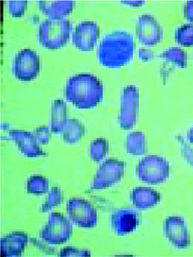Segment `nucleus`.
<instances>
[{"instance_id": "nucleus-23", "label": "nucleus", "mask_w": 193, "mask_h": 257, "mask_svg": "<svg viewBox=\"0 0 193 257\" xmlns=\"http://www.w3.org/2000/svg\"><path fill=\"white\" fill-rule=\"evenodd\" d=\"M109 142L104 139H97L91 144L90 156L94 162H101L109 153Z\"/></svg>"}, {"instance_id": "nucleus-15", "label": "nucleus", "mask_w": 193, "mask_h": 257, "mask_svg": "<svg viewBox=\"0 0 193 257\" xmlns=\"http://www.w3.org/2000/svg\"><path fill=\"white\" fill-rule=\"evenodd\" d=\"M28 235L23 232H13L3 237L0 241L2 256H20L28 244Z\"/></svg>"}, {"instance_id": "nucleus-19", "label": "nucleus", "mask_w": 193, "mask_h": 257, "mask_svg": "<svg viewBox=\"0 0 193 257\" xmlns=\"http://www.w3.org/2000/svg\"><path fill=\"white\" fill-rule=\"evenodd\" d=\"M86 130L83 123L77 119H68L62 134L63 140L66 144H75L84 136Z\"/></svg>"}, {"instance_id": "nucleus-3", "label": "nucleus", "mask_w": 193, "mask_h": 257, "mask_svg": "<svg viewBox=\"0 0 193 257\" xmlns=\"http://www.w3.org/2000/svg\"><path fill=\"white\" fill-rule=\"evenodd\" d=\"M72 24L67 19H48L39 26L38 40L43 47L57 50L64 47L70 38Z\"/></svg>"}, {"instance_id": "nucleus-13", "label": "nucleus", "mask_w": 193, "mask_h": 257, "mask_svg": "<svg viewBox=\"0 0 193 257\" xmlns=\"http://www.w3.org/2000/svg\"><path fill=\"white\" fill-rule=\"evenodd\" d=\"M111 223L117 236H125L135 231L137 228L139 224L138 214L131 209L118 210L112 215Z\"/></svg>"}, {"instance_id": "nucleus-21", "label": "nucleus", "mask_w": 193, "mask_h": 257, "mask_svg": "<svg viewBox=\"0 0 193 257\" xmlns=\"http://www.w3.org/2000/svg\"><path fill=\"white\" fill-rule=\"evenodd\" d=\"M160 58L178 69H186L188 64V57L181 48L170 47L163 51Z\"/></svg>"}, {"instance_id": "nucleus-22", "label": "nucleus", "mask_w": 193, "mask_h": 257, "mask_svg": "<svg viewBox=\"0 0 193 257\" xmlns=\"http://www.w3.org/2000/svg\"><path fill=\"white\" fill-rule=\"evenodd\" d=\"M174 40L183 47L193 46V24H185L177 28L174 32Z\"/></svg>"}, {"instance_id": "nucleus-12", "label": "nucleus", "mask_w": 193, "mask_h": 257, "mask_svg": "<svg viewBox=\"0 0 193 257\" xmlns=\"http://www.w3.org/2000/svg\"><path fill=\"white\" fill-rule=\"evenodd\" d=\"M100 35L98 25L93 21H83L75 27L72 43L81 52H90L95 48Z\"/></svg>"}, {"instance_id": "nucleus-6", "label": "nucleus", "mask_w": 193, "mask_h": 257, "mask_svg": "<svg viewBox=\"0 0 193 257\" xmlns=\"http://www.w3.org/2000/svg\"><path fill=\"white\" fill-rule=\"evenodd\" d=\"M140 103V94L137 86L129 85L123 88L120 99L118 121L122 130L134 127L137 121Z\"/></svg>"}, {"instance_id": "nucleus-4", "label": "nucleus", "mask_w": 193, "mask_h": 257, "mask_svg": "<svg viewBox=\"0 0 193 257\" xmlns=\"http://www.w3.org/2000/svg\"><path fill=\"white\" fill-rule=\"evenodd\" d=\"M136 174L137 178L145 183H163L169 178L170 167L164 158L158 156H148L137 164Z\"/></svg>"}, {"instance_id": "nucleus-10", "label": "nucleus", "mask_w": 193, "mask_h": 257, "mask_svg": "<svg viewBox=\"0 0 193 257\" xmlns=\"http://www.w3.org/2000/svg\"><path fill=\"white\" fill-rule=\"evenodd\" d=\"M136 35L142 44L154 46L163 38V29L152 15H142L137 19L136 23Z\"/></svg>"}, {"instance_id": "nucleus-7", "label": "nucleus", "mask_w": 193, "mask_h": 257, "mask_svg": "<svg viewBox=\"0 0 193 257\" xmlns=\"http://www.w3.org/2000/svg\"><path fill=\"white\" fill-rule=\"evenodd\" d=\"M66 211L70 221L79 227L92 228L97 225L96 209L85 199H71L66 205Z\"/></svg>"}, {"instance_id": "nucleus-30", "label": "nucleus", "mask_w": 193, "mask_h": 257, "mask_svg": "<svg viewBox=\"0 0 193 257\" xmlns=\"http://www.w3.org/2000/svg\"><path fill=\"white\" fill-rule=\"evenodd\" d=\"M183 14H184L185 19L191 24H193V0L188 1L185 4L184 8H183Z\"/></svg>"}, {"instance_id": "nucleus-11", "label": "nucleus", "mask_w": 193, "mask_h": 257, "mask_svg": "<svg viewBox=\"0 0 193 257\" xmlns=\"http://www.w3.org/2000/svg\"><path fill=\"white\" fill-rule=\"evenodd\" d=\"M166 239L176 248L186 249L190 244V236L186 221L180 216H169L163 224Z\"/></svg>"}, {"instance_id": "nucleus-26", "label": "nucleus", "mask_w": 193, "mask_h": 257, "mask_svg": "<svg viewBox=\"0 0 193 257\" xmlns=\"http://www.w3.org/2000/svg\"><path fill=\"white\" fill-rule=\"evenodd\" d=\"M27 6L28 2L26 0L8 2V9L10 15L14 18H20L23 16Z\"/></svg>"}, {"instance_id": "nucleus-5", "label": "nucleus", "mask_w": 193, "mask_h": 257, "mask_svg": "<svg viewBox=\"0 0 193 257\" xmlns=\"http://www.w3.org/2000/svg\"><path fill=\"white\" fill-rule=\"evenodd\" d=\"M72 229V224L67 218L59 213H52L47 224L40 231V236L49 244H63L70 239Z\"/></svg>"}, {"instance_id": "nucleus-14", "label": "nucleus", "mask_w": 193, "mask_h": 257, "mask_svg": "<svg viewBox=\"0 0 193 257\" xmlns=\"http://www.w3.org/2000/svg\"><path fill=\"white\" fill-rule=\"evenodd\" d=\"M9 139L16 143L22 154L26 157L38 158L46 155L40 148L33 133L23 130H12Z\"/></svg>"}, {"instance_id": "nucleus-8", "label": "nucleus", "mask_w": 193, "mask_h": 257, "mask_svg": "<svg viewBox=\"0 0 193 257\" xmlns=\"http://www.w3.org/2000/svg\"><path fill=\"white\" fill-rule=\"evenodd\" d=\"M40 57L35 51L23 49L15 56L13 64L15 77L20 81L35 80L40 73Z\"/></svg>"}, {"instance_id": "nucleus-16", "label": "nucleus", "mask_w": 193, "mask_h": 257, "mask_svg": "<svg viewBox=\"0 0 193 257\" xmlns=\"http://www.w3.org/2000/svg\"><path fill=\"white\" fill-rule=\"evenodd\" d=\"M75 3L72 0L38 1L39 10L52 20L64 19L73 11Z\"/></svg>"}, {"instance_id": "nucleus-2", "label": "nucleus", "mask_w": 193, "mask_h": 257, "mask_svg": "<svg viewBox=\"0 0 193 257\" xmlns=\"http://www.w3.org/2000/svg\"><path fill=\"white\" fill-rule=\"evenodd\" d=\"M66 97L78 109H92L103 100V84L93 74H76L68 80Z\"/></svg>"}, {"instance_id": "nucleus-31", "label": "nucleus", "mask_w": 193, "mask_h": 257, "mask_svg": "<svg viewBox=\"0 0 193 257\" xmlns=\"http://www.w3.org/2000/svg\"><path fill=\"white\" fill-rule=\"evenodd\" d=\"M138 57L141 61L148 62L153 60L154 55L152 51L146 49H140L138 52Z\"/></svg>"}, {"instance_id": "nucleus-29", "label": "nucleus", "mask_w": 193, "mask_h": 257, "mask_svg": "<svg viewBox=\"0 0 193 257\" xmlns=\"http://www.w3.org/2000/svg\"><path fill=\"white\" fill-rule=\"evenodd\" d=\"M60 256L61 257H82L91 256V252L86 250H80L72 247H66L62 249L60 252Z\"/></svg>"}, {"instance_id": "nucleus-9", "label": "nucleus", "mask_w": 193, "mask_h": 257, "mask_svg": "<svg viewBox=\"0 0 193 257\" xmlns=\"http://www.w3.org/2000/svg\"><path fill=\"white\" fill-rule=\"evenodd\" d=\"M124 170V162L118 159H109L105 161L95 174L92 190H102L118 183L123 179Z\"/></svg>"}, {"instance_id": "nucleus-17", "label": "nucleus", "mask_w": 193, "mask_h": 257, "mask_svg": "<svg viewBox=\"0 0 193 257\" xmlns=\"http://www.w3.org/2000/svg\"><path fill=\"white\" fill-rule=\"evenodd\" d=\"M132 204L139 210H146L157 205L160 201V194L149 187H136L130 193Z\"/></svg>"}, {"instance_id": "nucleus-32", "label": "nucleus", "mask_w": 193, "mask_h": 257, "mask_svg": "<svg viewBox=\"0 0 193 257\" xmlns=\"http://www.w3.org/2000/svg\"><path fill=\"white\" fill-rule=\"evenodd\" d=\"M122 3H126V5L132 6H140L143 5L144 2L143 1H123Z\"/></svg>"}, {"instance_id": "nucleus-1", "label": "nucleus", "mask_w": 193, "mask_h": 257, "mask_svg": "<svg viewBox=\"0 0 193 257\" xmlns=\"http://www.w3.org/2000/svg\"><path fill=\"white\" fill-rule=\"evenodd\" d=\"M135 52V41L130 33L116 31L103 37L97 49L101 66L118 69L129 64Z\"/></svg>"}, {"instance_id": "nucleus-27", "label": "nucleus", "mask_w": 193, "mask_h": 257, "mask_svg": "<svg viewBox=\"0 0 193 257\" xmlns=\"http://www.w3.org/2000/svg\"><path fill=\"white\" fill-rule=\"evenodd\" d=\"M177 141L180 145V153L183 156L186 163L193 168V148L189 145V142H186L181 136H177Z\"/></svg>"}, {"instance_id": "nucleus-18", "label": "nucleus", "mask_w": 193, "mask_h": 257, "mask_svg": "<svg viewBox=\"0 0 193 257\" xmlns=\"http://www.w3.org/2000/svg\"><path fill=\"white\" fill-rule=\"evenodd\" d=\"M67 106L63 100H54L51 114V130L55 134L62 133L67 122Z\"/></svg>"}, {"instance_id": "nucleus-33", "label": "nucleus", "mask_w": 193, "mask_h": 257, "mask_svg": "<svg viewBox=\"0 0 193 257\" xmlns=\"http://www.w3.org/2000/svg\"><path fill=\"white\" fill-rule=\"evenodd\" d=\"M186 139H187V142H189V144L193 145V126L189 128V131H188Z\"/></svg>"}, {"instance_id": "nucleus-28", "label": "nucleus", "mask_w": 193, "mask_h": 257, "mask_svg": "<svg viewBox=\"0 0 193 257\" xmlns=\"http://www.w3.org/2000/svg\"><path fill=\"white\" fill-rule=\"evenodd\" d=\"M33 134L40 145H47L52 137L50 130L47 126H44L37 128Z\"/></svg>"}, {"instance_id": "nucleus-24", "label": "nucleus", "mask_w": 193, "mask_h": 257, "mask_svg": "<svg viewBox=\"0 0 193 257\" xmlns=\"http://www.w3.org/2000/svg\"><path fill=\"white\" fill-rule=\"evenodd\" d=\"M49 191V181L42 176H32L27 182V192L30 194L42 195Z\"/></svg>"}, {"instance_id": "nucleus-25", "label": "nucleus", "mask_w": 193, "mask_h": 257, "mask_svg": "<svg viewBox=\"0 0 193 257\" xmlns=\"http://www.w3.org/2000/svg\"><path fill=\"white\" fill-rule=\"evenodd\" d=\"M63 194L59 187H52L47 196L46 202L42 206V212H48L55 208L57 206L60 205L63 201Z\"/></svg>"}, {"instance_id": "nucleus-20", "label": "nucleus", "mask_w": 193, "mask_h": 257, "mask_svg": "<svg viewBox=\"0 0 193 257\" xmlns=\"http://www.w3.org/2000/svg\"><path fill=\"white\" fill-rule=\"evenodd\" d=\"M126 150L132 156H143L147 151L146 136L141 132H133L126 137Z\"/></svg>"}]
</instances>
